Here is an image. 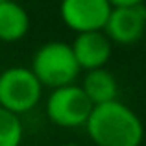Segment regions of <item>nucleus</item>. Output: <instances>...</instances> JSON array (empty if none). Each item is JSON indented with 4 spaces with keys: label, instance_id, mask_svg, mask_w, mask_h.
I'll return each instance as SVG.
<instances>
[{
    "label": "nucleus",
    "instance_id": "f257e3e1",
    "mask_svg": "<svg viewBox=\"0 0 146 146\" xmlns=\"http://www.w3.org/2000/svg\"><path fill=\"white\" fill-rule=\"evenodd\" d=\"M85 129L96 146H141L144 143L143 120L120 100L94 106Z\"/></svg>",
    "mask_w": 146,
    "mask_h": 146
},
{
    "label": "nucleus",
    "instance_id": "f03ea898",
    "mask_svg": "<svg viewBox=\"0 0 146 146\" xmlns=\"http://www.w3.org/2000/svg\"><path fill=\"white\" fill-rule=\"evenodd\" d=\"M30 68L41 85L48 89L72 85L82 72L70 43L65 41H48L41 44L33 54Z\"/></svg>",
    "mask_w": 146,
    "mask_h": 146
},
{
    "label": "nucleus",
    "instance_id": "7ed1b4c3",
    "mask_svg": "<svg viewBox=\"0 0 146 146\" xmlns=\"http://www.w3.org/2000/svg\"><path fill=\"white\" fill-rule=\"evenodd\" d=\"M43 89L30 67H9L0 72V107L19 117L30 113L39 106Z\"/></svg>",
    "mask_w": 146,
    "mask_h": 146
},
{
    "label": "nucleus",
    "instance_id": "20e7f679",
    "mask_svg": "<svg viewBox=\"0 0 146 146\" xmlns=\"http://www.w3.org/2000/svg\"><path fill=\"white\" fill-rule=\"evenodd\" d=\"M93 104L76 83L52 89L44 104L46 118L57 128H85Z\"/></svg>",
    "mask_w": 146,
    "mask_h": 146
},
{
    "label": "nucleus",
    "instance_id": "39448f33",
    "mask_svg": "<svg viewBox=\"0 0 146 146\" xmlns=\"http://www.w3.org/2000/svg\"><path fill=\"white\" fill-rule=\"evenodd\" d=\"M109 13V0H61L59 4L61 21L76 33L104 30Z\"/></svg>",
    "mask_w": 146,
    "mask_h": 146
},
{
    "label": "nucleus",
    "instance_id": "423d86ee",
    "mask_svg": "<svg viewBox=\"0 0 146 146\" xmlns=\"http://www.w3.org/2000/svg\"><path fill=\"white\" fill-rule=\"evenodd\" d=\"M106 35L113 44L129 46L143 39L146 32V6H118L111 7V13L104 26Z\"/></svg>",
    "mask_w": 146,
    "mask_h": 146
},
{
    "label": "nucleus",
    "instance_id": "0eeeda50",
    "mask_svg": "<svg viewBox=\"0 0 146 146\" xmlns=\"http://www.w3.org/2000/svg\"><path fill=\"white\" fill-rule=\"evenodd\" d=\"M70 46L82 72L106 67L113 54V43L104 30L76 33Z\"/></svg>",
    "mask_w": 146,
    "mask_h": 146
},
{
    "label": "nucleus",
    "instance_id": "6e6552de",
    "mask_svg": "<svg viewBox=\"0 0 146 146\" xmlns=\"http://www.w3.org/2000/svg\"><path fill=\"white\" fill-rule=\"evenodd\" d=\"M80 87L83 89V93L87 94L93 106L118 100V82L113 72L107 70L106 67L87 70Z\"/></svg>",
    "mask_w": 146,
    "mask_h": 146
},
{
    "label": "nucleus",
    "instance_id": "1a4fd4ad",
    "mask_svg": "<svg viewBox=\"0 0 146 146\" xmlns=\"http://www.w3.org/2000/svg\"><path fill=\"white\" fill-rule=\"evenodd\" d=\"M30 32V15L15 0L0 4V41L17 43Z\"/></svg>",
    "mask_w": 146,
    "mask_h": 146
},
{
    "label": "nucleus",
    "instance_id": "9d476101",
    "mask_svg": "<svg viewBox=\"0 0 146 146\" xmlns=\"http://www.w3.org/2000/svg\"><path fill=\"white\" fill-rule=\"evenodd\" d=\"M24 126L19 115L0 107V146H21Z\"/></svg>",
    "mask_w": 146,
    "mask_h": 146
},
{
    "label": "nucleus",
    "instance_id": "9b49d317",
    "mask_svg": "<svg viewBox=\"0 0 146 146\" xmlns=\"http://www.w3.org/2000/svg\"><path fill=\"white\" fill-rule=\"evenodd\" d=\"M146 0H109L111 7H118V6H141Z\"/></svg>",
    "mask_w": 146,
    "mask_h": 146
},
{
    "label": "nucleus",
    "instance_id": "f8f14e48",
    "mask_svg": "<svg viewBox=\"0 0 146 146\" xmlns=\"http://www.w3.org/2000/svg\"><path fill=\"white\" fill-rule=\"evenodd\" d=\"M59 146H80V144H74V143H65V144H59Z\"/></svg>",
    "mask_w": 146,
    "mask_h": 146
},
{
    "label": "nucleus",
    "instance_id": "ddd939ff",
    "mask_svg": "<svg viewBox=\"0 0 146 146\" xmlns=\"http://www.w3.org/2000/svg\"><path fill=\"white\" fill-rule=\"evenodd\" d=\"M2 2H7V0H0V4H2Z\"/></svg>",
    "mask_w": 146,
    "mask_h": 146
},
{
    "label": "nucleus",
    "instance_id": "4468645a",
    "mask_svg": "<svg viewBox=\"0 0 146 146\" xmlns=\"http://www.w3.org/2000/svg\"><path fill=\"white\" fill-rule=\"evenodd\" d=\"M144 146H146V144H144Z\"/></svg>",
    "mask_w": 146,
    "mask_h": 146
}]
</instances>
